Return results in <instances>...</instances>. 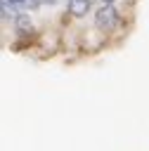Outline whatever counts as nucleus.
<instances>
[{
  "instance_id": "1",
  "label": "nucleus",
  "mask_w": 149,
  "mask_h": 151,
  "mask_svg": "<svg viewBox=\"0 0 149 151\" xmlns=\"http://www.w3.org/2000/svg\"><path fill=\"white\" fill-rule=\"evenodd\" d=\"M116 24H118V12H116L111 5H102V7L97 9V14H95V26H97L99 31L109 33V31L116 28Z\"/></svg>"
},
{
  "instance_id": "2",
  "label": "nucleus",
  "mask_w": 149,
  "mask_h": 151,
  "mask_svg": "<svg viewBox=\"0 0 149 151\" xmlns=\"http://www.w3.org/2000/svg\"><path fill=\"white\" fill-rule=\"evenodd\" d=\"M90 9V0H69V12L73 17H85Z\"/></svg>"
},
{
  "instance_id": "4",
  "label": "nucleus",
  "mask_w": 149,
  "mask_h": 151,
  "mask_svg": "<svg viewBox=\"0 0 149 151\" xmlns=\"http://www.w3.org/2000/svg\"><path fill=\"white\" fill-rule=\"evenodd\" d=\"M7 5H9L7 0H2V5H0V9H2V19H5V21H7V19H17V14H14V9H12V7L7 9Z\"/></svg>"
},
{
  "instance_id": "5",
  "label": "nucleus",
  "mask_w": 149,
  "mask_h": 151,
  "mask_svg": "<svg viewBox=\"0 0 149 151\" xmlns=\"http://www.w3.org/2000/svg\"><path fill=\"white\" fill-rule=\"evenodd\" d=\"M102 2H104V5H114L116 0H102Z\"/></svg>"
},
{
  "instance_id": "3",
  "label": "nucleus",
  "mask_w": 149,
  "mask_h": 151,
  "mask_svg": "<svg viewBox=\"0 0 149 151\" xmlns=\"http://www.w3.org/2000/svg\"><path fill=\"white\" fill-rule=\"evenodd\" d=\"M14 24H17V31H19V33L31 31V17H28V14H17Z\"/></svg>"
}]
</instances>
